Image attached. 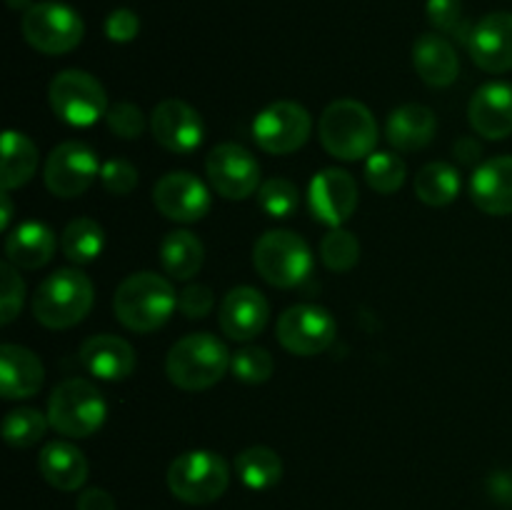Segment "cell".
Listing matches in <instances>:
<instances>
[{
    "label": "cell",
    "instance_id": "cell-42",
    "mask_svg": "<svg viewBox=\"0 0 512 510\" xmlns=\"http://www.w3.org/2000/svg\"><path fill=\"white\" fill-rule=\"evenodd\" d=\"M140 33V18L130 8H115L105 18V35L113 43H130Z\"/></svg>",
    "mask_w": 512,
    "mask_h": 510
},
{
    "label": "cell",
    "instance_id": "cell-33",
    "mask_svg": "<svg viewBox=\"0 0 512 510\" xmlns=\"http://www.w3.org/2000/svg\"><path fill=\"white\" fill-rule=\"evenodd\" d=\"M405 175V160L398 153H388V150H375L368 160H365V183L380 195H393L395 190L403 188Z\"/></svg>",
    "mask_w": 512,
    "mask_h": 510
},
{
    "label": "cell",
    "instance_id": "cell-41",
    "mask_svg": "<svg viewBox=\"0 0 512 510\" xmlns=\"http://www.w3.org/2000/svg\"><path fill=\"white\" fill-rule=\"evenodd\" d=\"M213 305H215V298H213V290H210L208 285H200V283L188 285V288L180 290L178 295L180 313L190 320H198V318H205V315H210Z\"/></svg>",
    "mask_w": 512,
    "mask_h": 510
},
{
    "label": "cell",
    "instance_id": "cell-40",
    "mask_svg": "<svg viewBox=\"0 0 512 510\" xmlns=\"http://www.w3.org/2000/svg\"><path fill=\"white\" fill-rule=\"evenodd\" d=\"M100 180L110 195H130L138 185V170L128 160L113 158L100 168Z\"/></svg>",
    "mask_w": 512,
    "mask_h": 510
},
{
    "label": "cell",
    "instance_id": "cell-44",
    "mask_svg": "<svg viewBox=\"0 0 512 510\" xmlns=\"http://www.w3.org/2000/svg\"><path fill=\"white\" fill-rule=\"evenodd\" d=\"M0 203H3V213H0V228H10V218H13V200H10V190L0 193Z\"/></svg>",
    "mask_w": 512,
    "mask_h": 510
},
{
    "label": "cell",
    "instance_id": "cell-21",
    "mask_svg": "<svg viewBox=\"0 0 512 510\" xmlns=\"http://www.w3.org/2000/svg\"><path fill=\"white\" fill-rule=\"evenodd\" d=\"M470 198L483 213L512 215V155H498L475 168Z\"/></svg>",
    "mask_w": 512,
    "mask_h": 510
},
{
    "label": "cell",
    "instance_id": "cell-16",
    "mask_svg": "<svg viewBox=\"0 0 512 510\" xmlns=\"http://www.w3.org/2000/svg\"><path fill=\"white\" fill-rule=\"evenodd\" d=\"M310 213L328 228H340L358 208V183L348 170L325 168L308 190Z\"/></svg>",
    "mask_w": 512,
    "mask_h": 510
},
{
    "label": "cell",
    "instance_id": "cell-8",
    "mask_svg": "<svg viewBox=\"0 0 512 510\" xmlns=\"http://www.w3.org/2000/svg\"><path fill=\"white\" fill-rule=\"evenodd\" d=\"M20 30L30 48L45 55L70 53L78 48L85 35L83 18L70 5L55 3V0L35 3L33 8L25 10Z\"/></svg>",
    "mask_w": 512,
    "mask_h": 510
},
{
    "label": "cell",
    "instance_id": "cell-34",
    "mask_svg": "<svg viewBox=\"0 0 512 510\" xmlns=\"http://www.w3.org/2000/svg\"><path fill=\"white\" fill-rule=\"evenodd\" d=\"M320 260L333 273H345V270L355 268V263L360 260L358 238L353 233H348V230L333 228L320 240Z\"/></svg>",
    "mask_w": 512,
    "mask_h": 510
},
{
    "label": "cell",
    "instance_id": "cell-22",
    "mask_svg": "<svg viewBox=\"0 0 512 510\" xmlns=\"http://www.w3.org/2000/svg\"><path fill=\"white\" fill-rule=\"evenodd\" d=\"M45 368L33 350L23 345H0V393L8 400L33 398L43 388Z\"/></svg>",
    "mask_w": 512,
    "mask_h": 510
},
{
    "label": "cell",
    "instance_id": "cell-4",
    "mask_svg": "<svg viewBox=\"0 0 512 510\" xmlns=\"http://www.w3.org/2000/svg\"><path fill=\"white\" fill-rule=\"evenodd\" d=\"M93 300L95 290L88 275L75 268H60L35 288L33 315L45 328L65 330L85 320Z\"/></svg>",
    "mask_w": 512,
    "mask_h": 510
},
{
    "label": "cell",
    "instance_id": "cell-31",
    "mask_svg": "<svg viewBox=\"0 0 512 510\" xmlns=\"http://www.w3.org/2000/svg\"><path fill=\"white\" fill-rule=\"evenodd\" d=\"M105 233L100 223L93 218H75L73 223L65 225L63 235H60V250L70 263L88 265L103 253Z\"/></svg>",
    "mask_w": 512,
    "mask_h": 510
},
{
    "label": "cell",
    "instance_id": "cell-13",
    "mask_svg": "<svg viewBox=\"0 0 512 510\" xmlns=\"http://www.w3.org/2000/svg\"><path fill=\"white\" fill-rule=\"evenodd\" d=\"M205 175L225 200H245L260 190V163L238 143H220L205 158Z\"/></svg>",
    "mask_w": 512,
    "mask_h": 510
},
{
    "label": "cell",
    "instance_id": "cell-45",
    "mask_svg": "<svg viewBox=\"0 0 512 510\" xmlns=\"http://www.w3.org/2000/svg\"><path fill=\"white\" fill-rule=\"evenodd\" d=\"M8 5L13 10H30L35 3H33V0H8Z\"/></svg>",
    "mask_w": 512,
    "mask_h": 510
},
{
    "label": "cell",
    "instance_id": "cell-7",
    "mask_svg": "<svg viewBox=\"0 0 512 510\" xmlns=\"http://www.w3.org/2000/svg\"><path fill=\"white\" fill-rule=\"evenodd\" d=\"M230 468L213 450H190L178 455L168 468V488L188 505H208L228 490Z\"/></svg>",
    "mask_w": 512,
    "mask_h": 510
},
{
    "label": "cell",
    "instance_id": "cell-11",
    "mask_svg": "<svg viewBox=\"0 0 512 510\" xmlns=\"http://www.w3.org/2000/svg\"><path fill=\"white\" fill-rule=\"evenodd\" d=\"M313 130L308 110L293 100H278L255 115L253 138L270 155H290L303 148Z\"/></svg>",
    "mask_w": 512,
    "mask_h": 510
},
{
    "label": "cell",
    "instance_id": "cell-38",
    "mask_svg": "<svg viewBox=\"0 0 512 510\" xmlns=\"http://www.w3.org/2000/svg\"><path fill=\"white\" fill-rule=\"evenodd\" d=\"M23 295L25 285L23 280H20L18 268L5 260V263L0 265V323L10 325L18 318L20 308H23Z\"/></svg>",
    "mask_w": 512,
    "mask_h": 510
},
{
    "label": "cell",
    "instance_id": "cell-12",
    "mask_svg": "<svg viewBox=\"0 0 512 510\" xmlns=\"http://www.w3.org/2000/svg\"><path fill=\"white\" fill-rule=\"evenodd\" d=\"M335 330H338V325H335L330 310L303 303L293 305L280 315L275 335L288 353L310 358V355H320L333 345Z\"/></svg>",
    "mask_w": 512,
    "mask_h": 510
},
{
    "label": "cell",
    "instance_id": "cell-6",
    "mask_svg": "<svg viewBox=\"0 0 512 510\" xmlns=\"http://www.w3.org/2000/svg\"><path fill=\"white\" fill-rule=\"evenodd\" d=\"M253 265L273 288H295L310 275L313 253L293 230H268L255 240Z\"/></svg>",
    "mask_w": 512,
    "mask_h": 510
},
{
    "label": "cell",
    "instance_id": "cell-14",
    "mask_svg": "<svg viewBox=\"0 0 512 510\" xmlns=\"http://www.w3.org/2000/svg\"><path fill=\"white\" fill-rule=\"evenodd\" d=\"M153 203L168 220L185 225L198 223L210 210V190L198 175L173 170L155 183Z\"/></svg>",
    "mask_w": 512,
    "mask_h": 510
},
{
    "label": "cell",
    "instance_id": "cell-2",
    "mask_svg": "<svg viewBox=\"0 0 512 510\" xmlns=\"http://www.w3.org/2000/svg\"><path fill=\"white\" fill-rule=\"evenodd\" d=\"M233 355L225 343L210 333H190L180 338L165 358V373L170 383L188 393L208 390L223 380Z\"/></svg>",
    "mask_w": 512,
    "mask_h": 510
},
{
    "label": "cell",
    "instance_id": "cell-9",
    "mask_svg": "<svg viewBox=\"0 0 512 510\" xmlns=\"http://www.w3.org/2000/svg\"><path fill=\"white\" fill-rule=\"evenodd\" d=\"M48 100L53 113L75 128L98 123L110 110L105 88L85 70H63L55 75L48 88Z\"/></svg>",
    "mask_w": 512,
    "mask_h": 510
},
{
    "label": "cell",
    "instance_id": "cell-30",
    "mask_svg": "<svg viewBox=\"0 0 512 510\" xmlns=\"http://www.w3.org/2000/svg\"><path fill=\"white\" fill-rule=\"evenodd\" d=\"M460 193V173L450 163L435 160L423 165L415 175V195L430 208L450 205Z\"/></svg>",
    "mask_w": 512,
    "mask_h": 510
},
{
    "label": "cell",
    "instance_id": "cell-24",
    "mask_svg": "<svg viewBox=\"0 0 512 510\" xmlns=\"http://www.w3.org/2000/svg\"><path fill=\"white\" fill-rule=\"evenodd\" d=\"M38 470L45 483L65 493L80 490L88 480V460L83 450L65 440H50L43 445L38 455Z\"/></svg>",
    "mask_w": 512,
    "mask_h": 510
},
{
    "label": "cell",
    "instance_id": "cell-17",
    "mask_svg": "<svg viewBox=\"0 0 512 510\" xmlns=\"http://www.w3.org/2000/svg\"><path fill=\"white\" fill-rule=\"evenodd\" d=\"M268 318V300L260 290L250 288V285H238L220 303V330L238 343H250V340L258 338L268 325Z\"/></svg>",
    "mask_w": 512,
    "mask_h": 510
},
{
    "label": "cell",
    "instance_id": "cell-5",
    "mask_svg": "<svg viewBox=\"0 0 512 510\" xmlns=\"http://www.w3.org/2000/svg\"><path fill=\"white\" fill-rule=\"evenodd\" d=\"M50 428L68 438H90L98 433L108 415L103 393L85 378H68L50 393Z\"/></svg>",
    "mask_w": 512,
    "mask_h": 510
},
{
    "label": "cell",
    "instance_id": "cell-28",
    "mask_svg": "<svg viewBox=\"0 0 512 510\" xmlns=\"http://www.w3.org/2000/svg\"><path fill=\"white\" fill-rule=\"evenodd\" d=\"M38 170V150L28 135L18 130H5L3 135V170H0V185L3 190L20 188L30 183Z\"/></svg>",
    "mask_w": 512,
    "mask_h": 510
},
{
    "label": "cell",
    "instance_id": "cell-18",
    "mask_svg": "<svg viewBox=\"0 0 512 510\" xmlns=\"http://www.w3.org/2000/svg\"><path fill=\"white\" fill-rule=\"evenodd\" d=\"M468 50L485 73L512 70V13H490L473 25Z\"/></svg>",
    "mask_w": 512,
    "mask_h": 510
},
{
    "label": "cell",
    "instance_id": "cell-39",
    "mask_svg": "<svg viewBox=\"0 0 512 510\" xmlns=\"http://www.w3.org/2000/svg\"><path fill=\"white\" fill-rule=\"evenodd\" d=\"M105 123H108L110 133L118 135V138L135 140V138H140L145 130V115L138 105L118 103L108 110V115H105Z\"/></svg>",
    "mask_w": 512,
    "mask_h": 510
},
{
    "label": "cell",
    "instance_id": "cell-1",
    "mask_svg": "<svg viewBox=\"0 0 512 510\" xmlns=\"http://www.w3.org/2000/svg\"><path fill=\"white\" fill-rule=\"evenodd\" d=\"M178 308L173 283L160 273H133L118 285L113 298L115 318L133 333H153L170 320Z\"/></svg>",
    "mask_w": 512,
    "mask_h": 510
},
{
    "label": "cell",
    "instance_id": "cell-32",
    "mask_svg": "<svg viewBox=\"0 0 512 510\" xmlns=\"http://www.w3.org/2000/svg\"><path fill=\"white\" fill-rule=\"evenodd\" d=\"M50 420L35 408H15L3 418V438L10 448H30L40 443Z\"/></svg>",
    "mask_w": 512,
    "mask_h": 510
},
{
    "label": "cell",
    "instance_id": "cell-26",
    "mask_svg": "<svg viewBox=\"0 0 512 510\" xmlns=\"http://www.w3.org/2000/svg\"><path fill=\"white\" fill-rule=\"evenodd\" d=\"M55 248H58L55 233L45 223H38V220L20 223L18 228L10 230L8 238H5V255H8V263H13L15 268L23 270H35L48 265L50 260H53Z\"/></svg>",
    "mask_w": 512,
    "mask_h": 510
},
{
    "label": "cell",
    "instance_id": "cell-10",
    "mask_svg": "<svg viewBox=\"0 0 512 510\" xmlns=\"http://www.w3.org/2000/svg\"><path fill=\"white\" fill-rule=\"evenodd\" d=\"M100 168L103 165L90 145L80 143V140H65V143L55 145L45 158V188L55 198H78L95 183Z\"/></svg>",
    "mask_w": 512,
    "mask_h": 510
},
{
    "label": "cell",
    "instance_id": "cell-23",
    "mask_svg": "<svg viewBox=\"0 0 512 510\" xmlns=\"http://www.w3.org/2000/svg\"><path fill=\"white\" fill-rule=\"evenodd\" d=\"M413 63L430 88H448L460 75V58L445 35L425 33L413 45Z\"/></svg>",
    "mask_w": 512,
    "mask_h": 510
},
{
    "label": "cell",
    "instance_id": "cell-36",
    "mask_svg": "<svg viewBox=\"0 0 512 510\" xmlns=\"http://www.w3.org/2000/svg\"><path fill=\"white\" fill-rule=\"evenodd\" d=\"M258 203L270 218H290L300 205V193L290 180L268 178L258 190Z\"/></svg>",
    "mask_w": 512,
    "mask_h": 510
},
{
    "label": "cell",
    "instance_id": "cell-43",
    "mask_svg": "<svg viewBox=\"0 0 512 510\" xmlns=\"http://www.w3.org/2000/svg\"><path fill=\"white\" fill-rule=\"evenodd\" d=\"M78 510H115V500L108 490L88 488L80 493Z\"/></svg>",
    "mask_w": 512,
    "mask_h": 510
},
{
    "label": "cell",
    "instance_id": "cell-37",
    "mask_svg": "<svg viewBox=\"0 0 512 510\" xmlns=\"http://www.w3.org/2000/svg\"><path fill=\"white\" fill-rule=\"evenodd\" d=\"M425 10H428V20L440 30V33L453 35V38L463 40V43L468 45L473 25L465 20L463 0H428Z\"/></svg>",
    "mask_w": 512,
    "mask_h": 510
},
{
    "label": "cell",
    "instance_id": "cell-19",
    "mask_svg": "<svg viewBox=\"0 0 512 510\" xmlns=\"http://www.w3.org/2000/svg\"><path fill=\"white\" fill-rule=\"evenodd\" d=\"M78 358L90 375H95L100 380H110V383L130 378L135 370V363H138L133 345L125 338H118V335L110 333L93 335V338L85 340L80 345Z\"/></svg>",
    "mask_w": 512,
    "mask_h": 510
},
{
    "label": "cell",
    "instance_id": "cell-25",
    "mask_svg": "<svg viewBox=\"0 0 512 510\" xmlns=\"http://www.w3.org/2000/svg\"><path fill=\"white\" fill-rule=\"evenodd\" d=\"M435 130H438V118L428 105L408 103L395 108L385 123V138L395 150L413 153V150L425 148L433 143Z\"/></svg>",
    "mask_w": 512,
    "mask_h": 510
},
{
    "label": "cell",
    "instance_id": "cell-35",
    "mask_svg": "<svg viewBox=\"0 0 512 510\" xmlns=\"http://www.w3.org/2000/svg\"><path fill=\"white\" fill-rule=\"evenodd\" d=\"M230 370L238 380L248 385H260L268 383L270 375L275 370L273 355L265 348H258V345H245L238 353H233V360H230Z\"/></svg>",
    "mask_w": 512,
    "mask_h": 510
},
{
    "label": "cell",
    "instance_id": "cell-27",
    "mask_svg": "<svg viewBox=\"0 0 512 510\" xmlns=\"http://www.w3.org/2000/svg\"><path fill=\"white\" fill-rule=\"evenodd\" d=\"M205 248L190 230H170L160 243V265L175 280H190L203 268Z\"/></svg>",
    "mask_w": 512,
    "mask_h": 510
},
{
    "label": "cell",
    "instance_id": "cell-3",
    "mask_svg": "<svg viewBox=\"0 0 512 510\" xmlns=\"http://www.w3.org/2000/svg\"><path fill=\"white\" fill-rule=\"evenodd\" d=\"M320 143L333 158L353 163L370 158L378 145V123L358 100H335L320 115Z\"/></svg>",
    "mask_w": 512,
    "mask_h": 510
},
{
    "label": "cell",
    "instance_id": "cell-29",
    "mask_svg": "<svg viewBox=\"0 0 512 510\" xmlns=\"http://www.w3.org/2000/svg\"><path fill=\"white\" fill-rule=\"evenodd\" d=\"M235 473L250 490H268L283 478V460L268 445H250L235 455Z\"/></svg>",
    "mask_w": 512,
    "mask_h": 510
},
{
    "label": "cell",
    "instance_id": "cell-15",
    "mask_svg": "<svg viewBox=\"0 0 512 510\" xmlns=\"http://www.w3.org/2000/svg\"><path fill=\"white\" fill-rule=\"evenodd\" d=\"M150 133L170 153L188 155L203 143L205 125L193 105L178 98H168L153 108Z\"/></svg>",
    "mask_w": 512,
    "mask_h": 510
},
{
    "label": "cell",
    "instance_id": "cell-20",
    "mask_svg": "<svg viewBox=\"0 0 512 510\" xmlns=\"http://www.w3.org/2000/svg\"><path fill=\"white\" fill-rule=\"evenodd\" d=\"M470 125L488 140H503L512 135V85L488 83L475 90L468 108Z\"/></svg>",
    "mask_w": 512,
    "mask_h": 510
}]
</instances>
